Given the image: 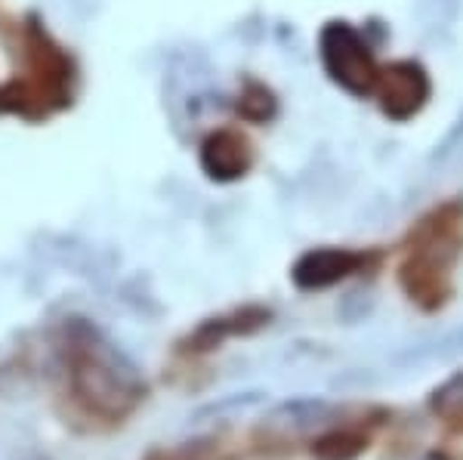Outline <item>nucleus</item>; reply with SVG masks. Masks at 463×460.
<instances>
[{
  "mask_svg": "<svg viewBox=\"0 0 463 460\" xmlns=\"http://www.w3.org/2000/svg\"><path fill=\"white\" fill-rule=\"evenodd\" d=\"M321 56L334 78L340 80L346 90L368 93L377 87V69L371 59L368 47L358 41V34L346 25H331L321 37Z\"/></svg>",
  "mask_w": 463,
  "mask_h": 460,
  "instance_id": "obj_3",
  "label": "nucleus"
},
{
  "mask_svg": "<svg viewBox=\"0 0 463 460\" xmlns=\"http://www.w3.org/2000/svg\"><path fill=\"white\" fill-rule=\"evenodd\" d=\"M201 164L213 180H238L250 167V146L232 130L213 133L201 148Z\"/></svg>",
  "mask_w": 463,
  "mask_h": 460,
  "instance_id": "obj_6",
  "label": "nucleus"
},
{
  "mask_svg": "<svg viewBox=\"0 0 463 460\" xmlns=\"http://www.w3.org/2000/svg\"><path fill=\"white\" fill-rule=\"evenodd\" d=\"M358 266H362V257L358 254H346V250H318V254H309L300 259L294 278L300 281L303 287H325V285H334V281L346 278Z\"/></svg>",
  "mask_w": 463,
  "mask_h": 460,
  "instance_id": "obj_7",
  "label": "nucleus"
},
{
  "mask_svg": "<svg viewBox=\"0 0 463 460\" xmlns=\"http://www.w3.org/2000/svg\"><path fill=\"white\" fill-rule=\"evenodd\" d=\"M430 408L454 433H463V374H454L451 380H445L442 387L432 392Z\"/></svg>",
  "mask_w": 463,
  "mask_h": 460,
  "instance_id": "obj_8",
  "label": "nucleus"
},
{
  "mask_svg": "<svg viewBox=\"0 0 463 460\" xmlns=\"http://www.w3.org/2000/svg\"><path fill=\"white\" fill-rule=\"evenodd\" d=\"M59 399L65 402V418L99 433L121 427L146 402V383L109 343L84 333L69 346Z\"/></svg>",
  "mask_w": 463,
  "mask_h": 460,
  "instance_id": "obj_1",
  "label": "nucleus"
},
{
  "mask_svg": "<svg viewBox=\"0 0 463 460\" xmlns=\"http://www.w3.org/2000/svg\"><path fill=\"white\" fill-rule=\"evenodd\" d=\"M463 254V204H445L417 222L399 266L405 294L423 309H442L454 294V266Z\"/></svg>",
  "mask_w": 463,
  "mask_h": 460,
  "instance_id": "obj_2",
  "label": "nucleus"
},
{
  "mask_svg": "<svg viewBox=\"0 0 463 460\" xmlns=\"http://www.w3.org/2000/svg\"><path fill=\"white\" fill-rule=\"evenodd\" d=\"M272 445L257 436H207V439H195L176 445L170 451H158L152 460H250L257 455H263Z\"/></svg>",
  "mask_w": 463,
  "mask_h": 460,
  "instance_id": "obj_5",
  "label": "nucleus"
},
{
  "mask_svg": "<svg viewBox=\"0 0 463 460\" xmlns=\"http://www.w3.org/2000/svg\"><path fill=\"white\" fill-rule=\"evenodd\" d=\"M377 90H380V102H383L386 115L405 121V117H411L427 102L430 80L414 62H395L377 74Z\"/></svg>",
  "mask_w": 463,
  "mask_h": 460,
  "instance_id": "obj_4",
  "label": "nucleus"
}]
</instances>
